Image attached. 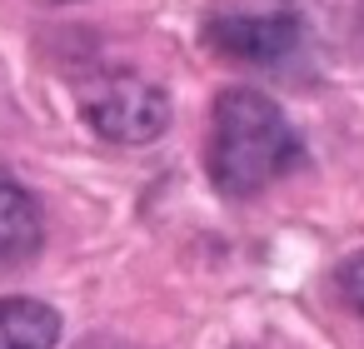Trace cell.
I'll return each mask as SVG.
<instances>
[{"label": "cell", "mask_w": 364, "mask_h": 349, "mask_svg": "<svg viewBox=\"0 0 364 349\" xmlns=\"http://www.w3.org/2000/svg\"><path fill=\"white\" fill-rule=\"evenodd\" d=\"M80 110H85V125L110 145H150L170 130V95L155 80L130 70L95 75L90 90L80 95Z\"/></svg>", "instance_id": "2"}, {"label": "cell", "mask_w": 364, "mask_h": 349, "mask_svg": "<svg viewBox=\"0 0 364 349\" xmlns=\"http://www.w3.org/2000/svg\"><path fill=\"white\" fill-rule=\"evenodd\" d=\"M299 41H304V26L289 11H274V16L220 11L205 21V45L240 65H279L299 50Z\"/></svg>", "instance_id": "3"}, {"label": "cell", "mask_w": 364, "mask_h": 349, "mask_svg": "<svg viewBox=\"0 0 364 349\" xmlns=\"http://www.w3.org/2000/svg\"><path fill=\"white\" fill-rule=\"evenodd\" d=\"M339 294L364 314V254H359V259H349V264L339 269Z\"/></svg>", "instance_id": "6"}, {"label": "cell", "mask_w": 364, "mask_h": 349, "mask_svg": "<svg viewBox=\"0 0 364 349\" xmlns=\"http://www.w3.org/2000/svg\"><path fill=\"white\" fill-rule=\"evenodd\" d=\"M55 6H75V0H55Z\"/></svg>", "instance_id": "7"}, {"label": "cell", "mask_w": 364, "mask_h": 349, "mask_svg": "<svg viewBox=\"0 0 364 349\" xmlns=\"http://www.w3.org/2000/svg\"><path fill=\"white\" fill-rule=\"evenodd\" d=\"M299 160V140L284 120V110L264 90H225L210 115V150L205 170L220 195L250 200L269 190L279 175H289Z\"/></svg>", "instance_id": "1"}, {"label": "cell", "mask_w": 364, "mask_h": 349, "mask_svg": "<svg viewBox=\"0 0 364 349\" xmlns=\"http://www.w3.org/2000/svg\"><path fill=\"white\" fill-rule=\"evenodd\" d=\"M46 240V220L41 205L31 200V190L0 165V269L6 264H26Z\"/></svg>", "instance_id": "4"}, {"label": "cell", "mask_w": 364, "mask_h": 349, "mask_svg": "<svg viewBox=\"0 0 364 349\" xmlns=\"http://www.w3.org/2000/svg\"><path fill=\"white\" fill-rule=\"evenodd\" d=\"M60 339V314L46 299L11 294L0 299V349H55Z\"/></svg>", "instance_id": "5"}]
</instances>
